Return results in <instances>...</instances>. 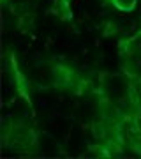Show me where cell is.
Masks as SVG:
<instances>
[{
    "label": "cell",
    "instance_id": "obj_1",
    "mask_svg": "<svg viewBox=\"0 0 141 159\" xmlns=\"http://www.w3.org/2000/svg\"><path fill=\"white\" fill-rule=\"evenodd\" d=\"M34 83L41 89H56V90L79 92L86 81L78 76L74 69L56 62H41L34 69Z\"/></svg>",
    "mask_w": 141,
    "mask_h": 159
},
{
    "label": "cell",
    "instance_id": "obj_2",
    "mask_svg": "<svg viewBox=\"0 0 141 159\" xmlns=\"http://www.w3.org/2000/svg\"><path fill=\"white\" fill-rule=\"evenodd\" d=\"M4 147L16 154H35L39 150V136L27 122H12L4 127Z\"/></svg>",
    "mask_w": 141,
    "mask_h": 159
},
{
    "label": "cell",
    "instance_id": "obj_3",
    "mask_svg": "<svg viewBox=\"0 0 141 159\" xmlns=\"http://www.w3.org/2000/svg\"><path fill=\"white\" fill-rule=\"evenodd\" d=\"M120 67L141 92V32L120 43Z\"/></svg>",
    "mask_w": 141,
    "mask_h": 159
},
{
    "label": "cell",
    "instance_id": "obj_4",
    "mask_svg": "<svg viewBox=\"0 0 141 159\" xmlns=\"http://www.w3.org/2000/svg\"><path fill=\"white\" fill-rule=\"evenodd\" d=\"M106 2L111 7H115L117 11L125 12V14L132 12L136 7H138V0H106Z\"/></svg>",
    "mask_w": 141,
    "mask_h": 159
}]
</instances>
